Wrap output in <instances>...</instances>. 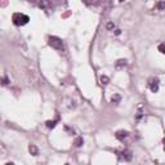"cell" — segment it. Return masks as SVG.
<instances>
[{"label":"cell","mask_w":165,"mask_h":165,"mask_svg":"<svg viewBox=\"0 0 165 165\" xmlns=\"http://www.w3.org/2000/svg\"><path fill=\"white\" fill-rule=\"evenodd\" d=\"M12 21L16 26H25V25L29 23L30 17L23 14V13H14L13 17H12Z\"/></svg>","instance_id":"6da1fadb"},{"label":"cell","mask_w":165,"mask_h":165,"mask_svg":"<svg viewBox=\"0 0 165 165\" xmlns=\"http://www.w3.org/2000/svg\"><path fill=\"white\" fill-rule=\"evenodd\" d=\"M49 45L52 48H54V49L61 50V49L63 48V43H62V40H61L59 38H57V36H50L49 38Z\"/></svg>","instance_id":"7a4b0ae2"},{"label":"cell","mask_w":165,"mask_h":165,"mask_svg":"<svg viewBox=\"0 0 165 165\" xmlns=\"http://www.w3.org/2000/svg\"><path fill=\"white\" fill-rule=\"evenodd\" d=\"M117 156L120 160H124V161H130L132 160V152L129 150H123V151H119Z\"/></svg>","instance_id":"3957f363"},{"label":"cell","mask_w":165,"mask_h":165,"mask_svg":"<svg viewBox=\"0 0 165 165\" xmlns=\"http://www.w3.org/2000/svg\"><path fill=\"white\" fill-rule=\"evenodd\" d=\"M149 85H150V89H151L154 93H156V92L159 90V79H156V77H152V79H150Z\"/></svg>","instance_id":"277c9868"},{"label":"cell","mask_w":165,"mask_h":165,"mask_svg":"<svg viewBox=\"0 0 165 165\" xmlns=\"http://www.w3.org/2000/svg\"><path fill=\"white\" fill-rule=\"evenodd\" d=\"M128 135H129V133L126 132V130H117L116 134H115V137L117 138L119 141H124Z\"/></svg>","instance_id":"5b68a950"},{"label":"cell","mask_w":165,"mask_h":165,"mask_svg":"<svg viewBox=\"0 0 165 165\" xmlns=\"http://www.w3.org/2000/svg\"><path fill=\"white\" fill-rule=\"evenodd\" d=\"M29 151H30V154H31V155H34V156H36V155L39 154L38 147H36L35 144H30V146H29Z\"/></svg>","instance_id":"8992f818"},{"label":"cell","mask_w":165,"mask_h":165,"mask_svg":"<svg viewBox=\"0 0 165 165\" xmlns=\"http://www.w3.org/2000/svg\"><path fill=\"white\" fill-rule=\"evenodd\" d=\"M125 66H126V61L125 59H119L116 62V68H117V70H120V68H123Z\"/></svg>","instance_id":"52a82bcc"},{"label":"cell","mask_w":165,"mask_h":165,"mask_svg":"<svg viewBox=\"0 0 165 165\" xmlns=\"http://www.w3.org/2000/svg\"><path fill=\"white\" fill-rule=\"evenodd\" d=\"M108 81H110V79L106 76V75H102L101 76V83L103 84V85H106V84H108Z\"/></svg>","instance_id":"ba28073f"},{"label":"cell","mask_w":165,"mask_h":165,"mask_svg":"<svg viewBox=\"0 0 165 165\" xmlns=\"http://www.w3.org/2000/svg\"><path fill=\"white\" fill-rule=\"evenodd\" d=\"M56 124H57V120H53V121H47V126L48 128H54L56 126Z\"/></svg>","instance_id":"9c48e42d"},{"label":"cell","mask_w":165,"mask_h":165,"mask_svg":"<svg viewBox=\"0 0 165 165\" xmlns=\"http://www.w3.org/2000/svg\"><path fill=\"white\" fill-rule=\"evenodd\" d=\"M120 99H121V97H120V95H119V94H115V95H114V97H112V98H111V101H112V102H114V103H119V102H120Z\"/></svg>","instance_id":"30bf717a"},{"label":"cell","mask_w":165,"mask_h":165,"mask_svg":"<svg viewBox=\"0 0 165 165\" xmlns=\"http://www.w3.org/2000/svg\"><path fill=\"white\" fill-rule=\"evenodd\" d=\"M76 147H80L81 144H83V138L81 137H79V138H76V141H75V143H74Z\"/></svg>","instance_id":"8fae6325"},{"label":"cell","mask_w":165,"mask_h":165,"mask_svg":"<svg viewBox=\"0 0 165 165\" xmlns=\"http://www.w3.org/2000/svg\"><path fill=\"white\" fill-rule=\"evenodd\" d=\"M159 52H161V53L165 54V43H163V44L159 45Z\"/></svg>","instance_id":"7c38bea8"},{"label":"cell","mask_w":165,"mask_h":165,"mask_svg":"<svg viewBox=\"0 0 165 165\" xmlns=\"http://www.w3.org/2000/svg\"><path fill=\"white\" fill-rule=\"evenodd\" d=\"M156 8L160 9V11H163L164 8H165V3H158V4H156Z\"/></svg>","instance_id":"4fadbf2b"},{"label":"cell","mask_w":165,"mask_h":165,"mask_svg":"<svg viewBox=\"0 0 165 165\" xmlns=\"http://www.w3.org/2000/svg\"><path fill=\"white\" fill-rule=\"evenodd\" d=\"M7 84H8V79L4 76V79H3V85H7Z\"/></svg>","instance_id":"5bb4252c"},{"label":"cell","mask_w":165,"mask_h":165,"mask_svg":"<svg viewBox=\"0 0 165 165\" xmlns=\"http://www.w3.org/2000/svg\"><path fill=\"white\" fill-rule=\"evenodd\" d=\"M163 143H164V150H165V138H164V141H163Z\"/></svg>","instance_id":"9a60e30c"},{"label":"cell","mask_w":165,"mask_h":165,"mask_svg":"<svg viewBox=\"0 0 165 165\" xmlns=\"http://www.w3.org/2000/svg\"><path fill=\"white\" fill-rule=\"evenodd\" d=\"M5 165H14L13 163H8V164H5Z\"/></svg>","instance_id":"2e32d148"},{"label":"cell","mask_w":165,"mask_h":165,"mask_svg":"<svg viewBox=\"0 0 165 165\" xmlns=\"http://www.w3.org/2000/svg\"><path fill=\"white\" fill-rule=\"evenodd\" d=\"M65 165H70V164H65Z\"/></svg>","instance_id":"e0dca14e"}]
</instances>
